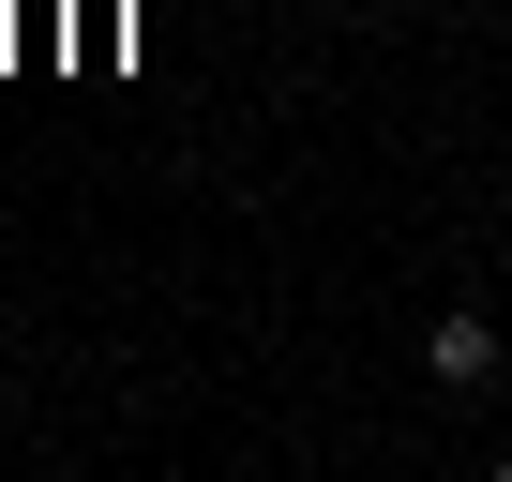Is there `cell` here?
Wrapping results in <instances>:
<instances>
[{"mask_svg":"<svg viewBox=\"0 0 512 482\" xmlns=\"http://www.w3.org/2000/svg\"><path fill=\"white\" fill-rule=\"evenodd\" d=\"M422 377H437V392H482V377H497V317H467V302H452V317L422 332Z\"/></svg>","mask_w":512,"mask_h":482,"instance_id":"obj_1","label":"cell"}]
</instances>
